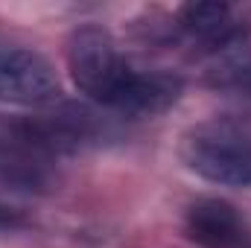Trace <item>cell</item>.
Returning a JSON list of instances; mask_svg holds the SVG:
<instances>
[{"instance_id":"6da1fadb","label":"cell","mask_w":251,"mask_h":248,"mask_svg":"<svg viewBox=\"0 0 251 248\" xmlns=\"http://www.w3.org/2000/svg\"><path fill=\"white\" fill-rule=\"evenodd\" d=\"M64 62L79 94L108 111H123V102L140 70L123 56L120 44L105 26H76L64 44Z\"/></svg>"},{"instance_id":"7a4b0ae2","label":"cell","mask_w":251,"mask_h":248,"mask_svg":"<svg viewBox=\"0 0 251 248\" xmlns=\"http://www.w3.org/2000/svg\"><path fill=\"white\" fill-rule=\"evenodd\" d=\"M178 155L190 173L219 187H251V125L216 117L184 131Z\"/></svg>"},{"instance_id":"3957f363","label":"cell","mask_w":251,"mask_h":248,"mask_svg":"<svg viewBox=\"0 0 251 248\" xmlns=\"http://www.w3.org/2000/svg\"><path fill=\"white\" fill-rule=\"evenodd\" d=\"M59 184V155L35 117L0 114V190L50 193Z\"/></svg>"},{"instance_id":"277c9868","label":"cell","mask_w":251,"mask_h":248,"mask_svg":"<svg viewBox=\"0 0 251 248\" xmlns=\"http://www.w3.org/2000/svg\"><path fill=\"white\" fill-rule=\"evenodd\" d=\"M62 97L56 67L38 50L0 44V102L24 108H47Z\"/></svg>"},{"instance_id":"5b68a950","label":"cell","mask_w":251,"mask_h":248,"mask_svg":"<svg viewBox=\"0 0 251 248\" xmlns=\"http://www.w3.org/2000/svg\"><path fill=\"white\" fill-rule=\"evenodd\" d=\"M184 234L201 248H251V222L225 198H196L184 213Z\"/></svg>"},{"instance_id":"8992f818","label":"cell","mask_w":251,"mask_h":248,"mask_svg":"<svg viewBox=\"0 0 251 248\" xmlns=\"http://www.w3.org/2000/svg\"><path fill=\"white\" fill-rule=\"evenodd\" d=\"M35 120H38L44 137L50 140V146L56 149L59 158L70 155V152H79V149H88V146H97L111 131L105 117H100L94 108L79 105V102L59 105L50 114H41Z\"/></svg>"},{"instance_id":"52a82bcc","label":"cell","mask_w":251,"mask_h":248,"mask_svg":"<svg viewBox=\"0 0 251 248\" xmlns=\"http://www.w3.org/2000/svg\"><path fill=\"white\" fill-rule=\"evenodd\" d=\"M178 26L190 38L210 44L213 50L231 47L240 38L234 9L225 3H187V6H181L178 9Z\"/></svg>"},{"instance_id":"ba28073f","label":"cell","mask_w":251,"mask_h":248,"mask_svg":"<svg viewBox=\"0 0 251 248\" xmlns=\"http://www.w3.org/2000/svg\"><path fill=\"white\" fill-rule=\"evenodd\" d=\"M18 225H24L21 213L15 207H0V228H18Z\"/></svg>"}]
</instances>
